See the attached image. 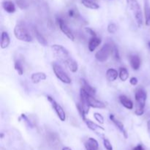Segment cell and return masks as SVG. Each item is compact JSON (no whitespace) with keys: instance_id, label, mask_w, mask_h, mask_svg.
<instances>
[{"instance_id":"obj_1","label":"cell","mask_w":150,"mask_h":150,"mask_svg":"<svg viewBox=\"0 0 150 150\" xmlns=\"http://www.w3.org/2000/svg\"><path fill=\"white\" fill-rule=\"evenodd\" d=\"M147 95L145 89L142 87H140L135 91V114L137 116H141L144 113V107L147 101Z\"/></svg>"},{"instance_id":"obj_2","label":"cell","mask_w":150,"mask_h":150,"mask_svg":"<svg viewBox=\"0 0 150 150\" xmlns=\"http://www.w3.org/2000/svg\"><path fill=\"white\" fill-rule=\"evenodd\" d=\"M15 38L21 41L26 43H32L33 41V37L30 34L29 29L22 23H18L15 26L13 31Z\"/></svg>"},{"instance_id":"obj_3","label":"cell","mask_w":150,"mask_h":150,"mask_svg":"<svg viewBox=\"0 0 150 150\" xmlns=\"http://www.w3.org/2000/svg\"><path fill=\"white\" fill-rule=\"evenodd\" d=\"M126 1L129 8L133 12V16L135 18L137 26L138 28H141L143 25V15L138 0H126Z\"/></svg>"},{"instance_id":"obj_4","label":"cell","mask_w":150,"mask_h":150,"mask_svg":"<svg viewBox=\"0 0 150 150\" xmlns=\"http://www.w3.org/2000/svg\"><path fill=\"white\" fill-rule=\"evenodd\" d=\"M113 44L106 43L102 46V48L95 54V59L100 62H105L109 59V57L112 55Z\"/></svg>"},{"instance_id":"obj_5","label":"cell","mask_w":150,"mask_h":150,"mask_svg":"<svg viewBox=\"0 0 150 150\" xmlns=\"http://www.w3.org/2000/svg\"><path fill=\"white\" fill-rule=\"evenodd\" d=\"M51 48L54 57L58 59L59 61L64 62V61L70 57L69 51L64 46L61 45L54 44L51 46Z\"/></svg>"},{"instance_id":"obj_6","label":"cell","mask_w":150,"mask_h":150,"mask_svg":"<svg viewBox=\"0 0 150 150\" xmlns=\"http://www.w3.org/2000/svg\"><path fill=\"white\" fill-rule=\"evenodd\" d=\"M53 67V71H54V74H55L56 77L58 78L59 81L62 82L66 84H70L71 83V79L68 75L66 73L65 71H64L62 66L60 64H57V63H54L52 65Z\"/></svg>"},{"instance_id":"obj_7","label":"cell","mask_w":150,"mask_h":150,"mask_svg":"<svg viewBox=\"0 0 150 150\" xmlns=\"http://www.w3.org/2000/svg\"><path fill=\"white\" fill-rule=\"evenodd\" d=\"M47 99L49 101V103H51V106H52L53 109L54 110L55 113H57V116L59 117L60 120L62 122H64L66 120V113L64 110L63 109V108L55 100L53 97H51V96H47Z\"/></svg>"},{"instance_id":"obj_8","label":"cell","mask_w":150,"mask_h":150,"mask_svg":"<svg viewBox=\"0 0 150 150\" xmlns=\"http://www.w3.org/2000/svg\"><path fill=\"white\" fill-rule=\"evenodd\" d=\"M57 21L58 23L59 26L60 30L62 31L63 34L68 39H70L72 41H74L75 40V36H74L73 33L72 31L69 28V26H68V24L64 21V19H62V18H57Z\"/></svg>"},{"instance_id":"obj_9","label":"cell","mask_w":150,"mask_h":150,"mask_svg":"<svg viewBox=\"0 0 150 150\" xmlns=\"http://www.w3.org/2000/svg\"><path fill=\"white\" fill-rule=\"evenodd\" d=\"M87 100L89 106H90L91 108L99 109H103L106 108V105H105L103 102L100 101V100H97L93 95H90V94L89 93H88L87 95Z\"/></svg>"},{"instance_id":"obj_10","label":"cell","mask_w":150,"mask_h":150,"mask_svg":"<svg viewBox=\"0 0 150 150\" xmlns=\"http://www.w3.org/2000/svg\"><path fill=\"white\" fill-rule=\"evenodd\" d=\"M109 119H110L111 121L113 123V124L117 127V129H118V130L122 133L123 136H124L125 138H128V135H127V131H126L125 128H124V124H123L121 122L119 121L118 120H116V119L115 118V116L113 114H110V116H109Z\"/></svg>"},{"instance_id":"obj_11","label":"cell","mask_w":150,"mask_h":150,"mask_svg":"<svg viewBox=\"0 0 150 150\" xmlns=\"http://www.w3.org/2000/svg\"><path fill=\"white\" fill-rule=\"evenodd\" d=\"M47 79V75L43 72H37L32 73L31 75V80L32 82L35 84H39L40 82L43 81H46Z\"/></svg>"},{"instance_id":"obj_12","label":"cell","mask_w":150,"mask_h":150,"mask_svg":"<svg viewBox=\"0 0 150 150\" xmlns=\"http://www.w3.org/2000/svg\"><path fill=\"white\" fill-rule=\"evenodd\" d=\"M84 147L86 150H98L99 144L97 141L94 138H89L84 143Z\"/></svg>"},{"instance_id":"obj_13","label":"cell","mask_w":150,"mask_h":150,"mask_svg":"<svg viewBox=\"0 0 150 150\" xmlns=\"http://www.w3.org/2000/svg\"><path fill=\"white\" fill-rule=\"evenodd\" d=\"M102 40L97 37H92L89 40L88 43V49L90 52H93L95 51V49L101 44Z\"/></svg>"},{"instance_id":"obj_14","label":"cell","mask_w":150,"mask_h":150,"mask_svg":"<svg viewBox=\"0 0 150 150\" xmlns=\"http://www.w3.org/2000/svg\"><path fill=\"white\" fill-rule=\"evenodd\" d=\"M64 64L66 65V67L69 69V71L72 73H76L78 70V63L72 59L71 57H69L68 59L64 61Z\"/></svg>"},{"instance_id":"obj_15","label":"cell","mask_w":150,"mask_h":150,"mask_svg":"<svg viewBox=\"0 0 150 150\" xmlns=\"http://www.w3.org/2000/svg\"><path fill=\"white\" fill-rule=\"evenodd\" d=\"M130 59V64L131 68L134 71H138L141 67V59L138 55H131L129 58Z\"/></svg>"},{"instance_id":"obj_16","label":"cell","mask_w":150,"mask_h":150,"mask_svg":"<svg viewBox=\"0 0 150 150\" xmlns=\"http://www.w3.org/2000/svg\"><path fill=\"white\" fill-rule=\"evenodd\" d=\"M10 44V38L7 32H2L1 35V42H0V47L2 49H5L8 48Z\"/></svg>"},{"instance_id":"obj_17","label":"cell","mask_w":150,"mask_h":150,"mask_svg":"<svg viewBox=\"0 0 150 150\" xmlns=\"http://www.w3.org/2000/svg\"><path fill=\"white\" fill-rule=\"evenodd\" d=\"M120 102L122 106H124L125 109H128V110H132L133 109V103L130 98L127 97L125 95H120Z\"/></svg>"},{"instance_id":"obj_18","label":"cell","mask_w":150,"mask_h":150,"mask_svg":"<svg viewBox=\"0 0 150 150\" xmlns=\"http://www.w3.org/2000/svg\"><path fill=\"white\" fill-rule=\"evenodd\" d=\"M81 88L83 89H84L87 93L90 94V95L95 96V94H96V90H95V88L92 87V86H90L89 83L86 81L84 78H81Z\"/></svg>"},{"instance_id":"obj_19","label":"cell","mask_w":150,"mask_h":150,"mask_svg":"<svg viewBox=\"0 0 150 150\" xmlns=\"http://www.w3.org/2000/svg\"><path fill=\"white\" fill-rule=\"evenodd\" d=\"M2 8L3 9L6 11L8 13H13L16 10V8H15V5L12 1H10V0H5L2 3Z\"/></svg>"},{"instance_id":"obj_20","label":"cell","mask_w":150,"mask_h":150,"mask_svg":"<svg viewBox=\"0 0 150 150\" xmlns=\"http://www.w3.org/2000/svg\"><path fill=\"white\" fill-rule=\"evenodd\" d=\"M84 122L85 124H86L88 128L90 129V130H92V131L97 132V130H102V131H104L105 130V129L103 128V127L100 126L99 124H96V123H95L94 122H92V120H89V119L86 118L84 120Z\"/></svg>"},{"instance_id":"obj_21","label":"cell","mask_w":150,"mask_h":150,"mask_svg":"<svg viewBox=\"0 0 150 150\" xmlns=\"http://www.w3.org/2000/svg\"><path fill=\"white\" fill-rule=\"evenodd\" d=\"M106 77L108 81H115L119 77V72L113 68H109L106 71Z\"/></svg>"},{"instance_id":"obj_22","label":"cell","mask_w":150,"mask_h":150,"mask_svg":"<svg viewBox=\"0 0 150 150\" xmlns=\"http://www.w3.org/2000/svg\"><path fill=\"white\" fill-rule=\"evenodd\" d=\"M33 32H34L35 37L36 40H37V42H38L40 44H41L42 46H48L47 40H46V39L45 38L44 36H43L40 32H39L38 29H36L35 27L33 28Z\"/></svg>"},{"instance_id":"obj_23","label":"cell","mask_w":150,"mask_h":150,"mask_svg":"<svg viewBox=\"0 0 150 150\" xmlns=\"http://www.w3.org/2000/svg\"><path fill=\"white\" fill-rule=\"evenodd\" d=\"M144 16H145V24L150 26V5L148 0H144Z\"/></svg>"},{"instance_id":"obj_24","label":"cell","mask_w":150,"mask_h":150,"mask_svg":"<svg viewBox=\"0 0 150 150\" xmlns=\"http://www.w3.org/2000/svg\"><path fill=\"white\" fill-rule=\"evenodd\" d=\"M81 3L85 8L91 10H97L100 8V5L92 0H81Z\"/></svg>"},{"instance_id":"obj_25","label":"cell","mask_w":150,"mask_h":150,"mask_svg":"<svg viewBox=\"0 0 150 150\" xmlns=\"http://www.w3.org/2000/svg\"><path fill=\"white\" fill-rule=\"evenodd\" d=\"M119 77L122 81H126L129 78V72L125 68H120L119 71Z\"/></svg>"},{"instance_id":"obj_26","label":"cell","mask_w":150,"mask_h":150,"mask_svg":"<svg viewBox=\"0 0 150 150\" xmlns=\"http://www.w3.org/2000/svg\"><path fill=\"white\" fill-rule=\"evenodd\" d=\"M14 68H15V71L18 73L19 75H22L24 74V67L22 65V63L19 60L15 62V64H14Z\"/></svg>"},{"instance_id":"obj_27","label":"cell","mask_w":150,"mask_h":150,"mask_svg":"<svg viewBox=\"0 0 150 150\" xmlns=\"http://www.w3.org/2000/svg\"><path fill=\"white\" fill-rule=\"evenodd\" d=\"M76 108H77V110H78V113H79V115L81 116V119H82L83 120H84L85 119H86V115L87 114L86 112V111H85L84 108L83 107V106L81 105V103H77Z\"/></svg>"},{"instance_id":"obj_28","label":"cell","mask_w":150,"mask_h":150,"mask_svg":"<svg viewBox=\"0 0 150 150\" xmlns=\"http://www.w3.org/2000/svg\"><path fill=\"white\" fill-rule=\"evenodd\" d=\"M112 56L116 61H120V54L119 52L118 48L116 47V45L113 44V49H112Z\"/></svg>"},{"instance_id":"obj_29","label":"cell","mask_w":150,"mask_h":150,"mask_svg":"<svg viewBox=\"0 0 150 150\" xmlns=\"http://www.w3.org/2000/svg\"><path fill=\"white\" fill-rule=\"evenodd\" d=\"M94 117H95V120H96L97 122H99L100 124H104V117H103V116L101 113L95 112V113H94Z\"/></svg>"},{"instance_id":"obj_30","label":"cell","mask_w":150,"mask_h":150,"mask_svg":"<svg viewBox=\"0 0 150 150\" xmlns=\"http://www.w3.org/2000/svg\"><path fill=\"white\" fill-rule=\"evenodd\" d=\"M107 30L110 34H115L117 31V26L114 23H110L108 25Z\"/></svg>"},{"instance_id":"obj_31","label":"cell","mask_w":150,"mask_h":150,"mask_svg":"<svg viewBox=\"0 0 150 150\" xmlns=\"http://www.w3.org/2000/svg\"><path fill=\"white\" fill-rule=\"evenodd\" d=\"M15 3L20 9H26L28 6L26 0H15Z\"/></svg>"},{"instance_id":"obj_32","label":"cell","mask_w":150,"mask_h":150,"mask_svg":"<svg viewBox=\"0 0 150 150\" xmlns=\"http://www.w3.org/2000/svg\"><path fill=\"white\" fill-rule=\"evenodd\" d=\"M21 119L24 120V122L26 123V124L28 126V127H31V128L33 127V124H32V123L31 122V121L29 120V119L28 118V116H26L25 113H21Z\"/></svg>"},{"instance_id":"obj_33","label":"cell","mask_w":150,"mask_h":150,"mask_svg":"<svg viewBox=\"0 0 150 150\" xmlns=\"http://www.w3.org/2000/svg\"><path fill=\"white\" fill-rule=\"evenodd\" d=\"M103 145L106 150H113V147H112L110 141L107 138H103Z\"/></svg>"},{"instance_id":"obj_34","label":"cell","mask_w":150,"mask_h":150,"mask_svg":"<svg viewBox=\"0 0 150 150\" xmlns=\"http://www.w3.org/2000/svg\"><path fill=\"white\" fill-rule=\"evenodd\" d=\"M78 15V12L75 9H70L68 10V16L71 18H76Z\"/></svg>"},{"instance_id":"obj_35","label":"cell","mask_w":150,"mask_h":150,"mask_svg":"<svg viewBox=\"0 0 150 150\" xmlns=\"http://www.w3.org/2000/svg\"><path fill=\"white\" fill-rule=\"evenodd\" d=\"M85 30H86V32H87L88 34L92 36V37H97L96 32H95V31L93 30V29H91V28L86 27V28H85Z\"/></svg>"},{"instance_id":"obj_36","label":"cell","mask_w":150,"mask_h":150,"mask_svg":"<svg viewBox=\"0 0 150 150\" xmlns=\"http://www.w3.org/2000/svg\"><path fill=\"white\" fill-rule=\"evenodd\" d=\"M130 84L133 85V86H136L138 83V78H135V77H132V78H130Z\"/></svg>"},{"instance_id":"obj_37","label":"cell","mask_w":150,"mask_h":150,"mask_svg":"<svg viewBox=\"0 0 150 150\" xmlns=\"http://www.w3.org/2000/svg\"><path fill=\"white\" fill-rule=\"evenodd\" d=\"M133 150H144V148L141 144H138V145H137L136 147H134Z\"/></svg>"},{"instance_id":"obj_38","label":"cell","mask_w":150,"mask_h":150,"mask_svg":"<svg viewBox=\"0 0 150 150\" xmlns=\"http://www.w3.org/2000/svg\"><path fill=\"white\" fill-rule=\"evenodd\" d=\"M147 132H148V134L149 135V138H150V120L147 121Z\"/></svg>"},{"instance_id":"obj_39","label":"cell","mask_w":150,"mask_h":150,"mask_svg":"<svg viewBox=\"0 0 150 150\" xmlns=\"http://www.w3.org/2000/svg\"><path fill=\"white\" fill-rule=\"evenodd\" d=\"M62 150H72L71 149V148H70V147H63L62 148Z\"/></svg>"},{"instance_id":"obj_40","label":"cell","mask_w":150,"mask_h":150,"mask_svg":"<svg viewBox=\"0 0 150 150\" xmlns=\"http://www.w3.org/2000/svg\"><path fill=\"white\" fill-rule=\"evenodd\" d=\"M147 47H148L149 49L150 50V41L147 42Z\"/></svg>"},{"instance_id":"obj_41","label":"cell","mask_w":150,"mask_h":150,"mask_svg":"<svg viewBox=\"0 0 150 150\" xmlns=\"http://www.w3.org/2000/svg\"><path fill=\"white\" fill-rule=\"evenodd\" d=\"M3 135H3V133H2V134H1V138H3Z\"/></svg>"}]
</instances>
